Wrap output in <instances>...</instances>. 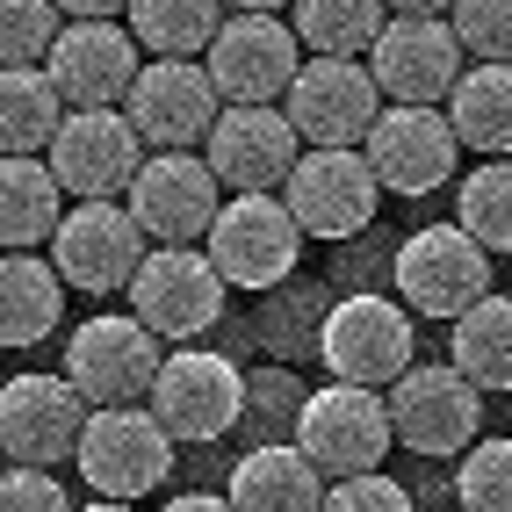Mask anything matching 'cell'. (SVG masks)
I'll return each instance as SVG.
<instances>
[{
    "mask_svg": "<svg viewBox=\"0 0 512 512\" xmlns=\"http://www.w3.org/2000/svg\"><path fill=\"white\" fill-rule=\"evenodd\" d=\"M210 267L224 275V289H275L296 275V253H303V231L289 217V202L275 188H238L217 202L210 231L195 238Z\"/></svg>",
    "mask_w": 512,
    "mask_h": 512,
    "instance_id": "1",
    "label": "cell"
},
{
    "mask_svg": "<svg viewBox=\"0 0 512 512\" xmlns=\"http://www.w3.org/2000/svg\"><path fill=\"white\" fill-rule=\"evenodd\" d=\"M73 469H80V484L94 498L138 505L145 491L166 484V469H174V433L152 419V404H94L87 426H80Z\"/></svg>",
    "mask_w": 512,
    "mask_h": 512,
    "instance_id": "2",
    "label": "cell"
},
{
    "mask_svg": "<svg viewBox=\"0 0 512 512\" xmlns=\"http://www.w3.org/2000/svg\"><path fill=\"white\" fill-rule=\"evenodd\" d=\"M152 419L174 433V448H202V440H224L238 419H246V375H238L231 354H210V347H174L152 375Z\"/></svg>",
    "mask_w": 512,
    "mask_h": 512,
    "instance_id": "3",
    "label": "cell"
},
{
    "mask_svg": "<svg viewBox=\"0 0 512 512\" xmlns=\"http://www.w3.org/2000/svg\"><path fill=\"white\" fill-rule=\"evenodd\" d=\"M361 159L375 166V181H383V195H404L419 202L433 188L455 181V159H462V138L448 109H433V101H383L361 138Z\"/></svg>",
    "mask_w": 512,
    "mask_h": 512,
    "instance_id": "4",
    "label": "cell"
},
{
    "mask_svg": "<svg viewBox=\"0 0 512 512\" xmlns=\"http://www.w3.org/2000/svg\"><path fill=\"white\" fill-rule=\"evenodd\" d=\"M145 253H152V238H145L138 217H130V202H116V195L73 202V210L58 217V231H51V267H58V282L80 289V296L130 289Z\"/></svg>",
    "mask_w": 512,
    "mask_h": 512,
    "instance_id": "5",
    "label": "cell"
},
{
    "mask_svg": "<svg viewBox=\"0 0 512 512\" xmlns=\"http://www.w3.org/2000/svg\"><path fill=\"white\" fill-rule=\"evenodd\" d=\"M289 202V217L303 238H354L375 224V202H383V181L361 159V145H311L296 152L289 181L275 188Z\"/></svg>",
    "mask_w": 512,
    "mask_h": 512,
    "instance_id": "6",
    "label": "cell"
},
{
    "mask_svg": "<svg viewBox=\"0 0 512 512\" xmlns=\"http://www.w3.org/2000/svg\"><path fill=\"white\" fill-rule=\"evenodd\" d=\"M123 296H130V318L181 347V339H202L224 318V296L231 289H224V275L210 267L202 246H152Z\"/></svg>",
    "mask_w": 512,
    "mask_h": 512,
    "instance_id": "7",
    "label": "cell"
},
{
    "mask_svg": "<svg viewBox=\"0 0 512 512\" xmlns=\"http://www.w3.org/2000/svg\"><path fill=\"white\" fill-rule=\"evenodd\" d=\"M296 448L311 455L325 476H354V469H383V455L397 448L390 433V404L383 390L368 383H332L303 397V419H296Z\"/></svg>",
    "mask_w": 512,
    "mask_h": 512,
    "instance_id": "8",
    "label": "cell"
},
{
    "mask_svg": "<svg viewBox=\"0 0 512 512\" xmlns=\"http://www.w3.org/2000/svg\"><path fill=\"white\" fill-rule=\"evenodd\" d=\"M44 166L58 174L65 195L80 202H101V195H123L130 174L145 166V138L138 123H130V109L116 101V109H65L51 145H44Z\"/></svg>",
    "mask_w": 512,
    "mask_h": 512,
    "instance_id": "9",
    "label": "cell"
},
{
    "mask_svg": "<svg viewBox=\"0 0 512 512\" xmlns=\"http://www.w3.org/2000/svg\"><path fill=\"white\" fill-rule=\"evenodd\" d=\"M390 404V433L412 455H462L476 433H484V390L448 361V368H404L397 383L383 390Z\"/></svg>",
    "mask_w": 512,
    "mask_h": 512,
    "instance_id": "10",
    "label": "cell"
},
{
    "mask_svg": "<svg viewBox=\"0 0 512 512\" xmlns=\"http://www.w3.org/2000/svg\"><path fill=\"white\" fill-rule=\"evenodd\" d=\"M123 109H130V123H138V138L152 152H202L224 94H217L202 58H152V65H138Z\"/></svg>",
    "mask_w": 512,
    "mask_h": 512,
    "instance_id": "11",
    "label": "cell"
},
{
    "mask_svg": "<svg viewBox=\"0 0 512 512\" xmlns=\"http://www.w3.org/2000/svg\"><path fill=\"white\" fill-rule=\"evenodd\" d=\"M159 361H166L159 332L123 311H101V318L73 325V339H65V383L87 404H145Z\"/></svg>",
    "mask_w": 512,
    "mask_h": 512,
    "instance_id": "12",
    "label": "cell"
},
{
    "mask_svg": "<svg viewBox=\"0 0 512 512\" xmlns=\"http://www.w3.org/2000/svg\"><path fill=\"white\" fill-rule=\"evenodd\" d=\"M282 109H289L303 145H361L375 109H383V87H375L368 58H325V51H311L296 65Z\"/></svg>",
    "mask_w": 512,
    "mask_h": 512,
    "instance_id": "13",
    "label": "cell"
},
{
    "mask_svg": "<svg viewBox=\"0 0 512 512\" xmlns=\"http://www.w3.org/2000/svg\"><path fill=\"white\" fill-rule=\"evenodd\" d=\"M397 296L419 318H462L476 296H491V253L462 224H426L397 246Z\"/></svg>",
    "mask_w": 512,
    "mask_h": 512,
    "instance_id": "14",
    "label": "cell"
},
{
    "mask_svg": "<svg viewBox=\"0 0 512 512\" xmlns=\"http://www.w3.org/2000/svg\"><path fill=\"white\" fill-rule=\"evenodd\" d=\"M123 202H130V217L145 224L152 246H195V238L210 231L217 202H224V181L210 174L202 152H145V166L130 174Z\"/></svg>",
    "mask_w": 512,
    "mask_h": 512,
    "instance_id": "15",
    "label": "cell"
},
{
    "mask_svg": "<svg viewBox=\"0 0 512 512\" xmlns=\"http://www.w3.org/2000/svg\"><path fill=\"white\" fill-rule=\"evenodd\" d=\"M318 354L339 383H368L390 390L404 368H412V311L390 296H347L332 303V318L318 325Z\"/></svg>",
    "mask_w": 512,
    "mask_h": 512,
    "instance_id": "16",
    "label": "cell"
},
{
    "mask_svg": "<svg viewBox=\"0 0 512 512\" xmlns=\"http://www.w3.org/2000/svg\"><path fill=\"white\" fill-rule=\"evenodd\" d=\"M303 138L282 101H224L210 138H202V159H210V174L224 181V195L238 188H282L289 166H296Z\"/></svg>",
    "mask_w": 512,
    "mask_h": 512,
    "instance_id": "17",
    "label": "cell"
},
{
    "mask_svg": "<svg viewBox=\"0 0 512 512\" xmlns=\"http://www.w3.org/2000/svg\"><path fill=\"white\" fill-rule=\"evenodd\" d=\"M87 412L94 404L65 383V375H8V383H0V455L29 462V469L73 462Z\"/></svg>",
    "mask_w": 512,
    "mask_h": 512,
    "instance_id": "18",
    "label": "cell"
},
{
    "mask_svg": "<svg viewBox=\"0 0 512 512\" xmlns=\"http://www.w3.org/2000/svg\"><path fill=\"white\" fill-rule=\"evenodd\" d=\"M368 73L383 87V101H448V87L462 80V44L448 15H390L383 37L368 44Z\"/></svg>",
    "mask_w": 512,
    "mask_h": 512,
    "instance_id": "19",
    "label": "cell"
},
{
    "mask_svg": "<svg viewBox=\"0 0 512 512\" xmlns=\"http://www.w3.org/2000/svg\"><path fill=\"white\" fill-rule=\"evenodd\" d=\"M44 73L65 109H116L138 80V37L123 22H58Z\"/></svg>",
    "mask_w": 512,
    "mask_h": 512,
    "instance_id": "20",
    "label": "cell"
},
{
    "mask_svg": "<svg viewBox=\"0 0 512 512\" xmlns=\"http://www.w3.org/2000/svg\"><path fill=\"white\" fill-rule=\"evenodd\" d=\"M224 101H282L296 80V29L282 15H224V29L202 51Z\"/></svg>",
    "mask_w": 512,
    "mask_h": 512,
    "instance_id": "21",
    "label": "cell"
},
{
    "mask_svg": "<svg viewBox=\"0 0 512 512\" xmlns=\"http://www.w3.org/2000/svg\"><path fill=\"white\" fill-rule=\"evenodd\" d=\"M224 498H231V512H318L325 469L303 455L296 440H267V448L238 455Z\"/></svg>",
    "mask_w": 512,
    "mask_h": 512,
    "instance_id": "22",
    "label": "cell"
},
{
    "mask_svg": "<svg viewBox=\"0 0 512 512\" xmlns=\"http://www.w3.org/2000/svg\"><path fill=\"white\" fill-rule=\"evenodd\" d=\"M65 217V188L44 166V152H0V253L51 246Z\"/></svg>",
    "mask_w": 512,
    "mask_h": 512,
    "instance_id": "23",
    "label": "cell"
},
{
    "mask_svg": "<svg viewBox=\"0 0 512 512\" xmlns=\"http://www.w3.org/2000/svg\"><path fill=\"white\" fill-rule=\"evenodd\" d=\"M65 318V282L37 253H0V347H44Z\"/></svg>",
    "mask_w": 512,
    "mask_h": 512,
    "instance_id": "24",
    "label": "cell"
},
{
    "mask_svg": "<svg viewBox=\"0 0 512 512\" xmlns=\"http://www.w3.org/2000/svg\"><path fill=\"white\" fill-rule=\"evenodd\" d=\"M448 123H455V138L469 152H484V159H505L512 152V65L498 58H476L462 65V80L448 87Z\"/></svg>",
    "mask_w": 512,
    "mask_h": 512,
    "instance_id": "25",
    "label": "cell"
},
{
    "mask_svg": "<svg viewBox=\"0 0 512 512\" xmlns=\"http://www.w3.org/2000/svg\"><path fill=\"white\" fill-rule=\"evenodd\" d=\"M448 361L476 390H512V296H476L462 318H448Z\"/></svg>",
    "mask_w": 512,
    "mask_h": 512,
    "instance_id": "26",
    "label": "cell"
},
{
    "mask_svg": "<svg viewBox=\"0 0 512 512\" xmlns=\"http://www.w3.org/2000/svg\"><path fill=\"white\" fill-rule=\"evenodd\" d=\"M296 8V44L325 58H368V44L383 37L390 0H289Z\"/></svg>",
    "mask_w": 512,
    "mask_h": 512,
    "instance_id": "27",
    "label": "cell"
},
{
    "mask_svg": "<svg viewBox=\"0 0 512 512\" xmlns=\"http://www.w3.org/2000/svg\"><path fill=\"white\" fill-rule=\"evenodd\" d=\"M65 101L44 65H0V152H44Z\"/></svg>",
    "mask_w": 512,
    "mask_h": 512,
    "instance_id": "28",
    "label": "cell"
},
{
    "mask_svg": "<svg viewBox=\"0 0 512 512\" xmlns=\"http://www.w3.org/2000/svg\"><path fill=\"white\" fill-rule=\"evenodd\" d=\"M123 15H130L123 29H130L145 51H159V58H195V51H210V37L224 29V0H130Z\"/></svg>",
    "mask_w": 512,
    "mask_h": 512,
    "instance_id": "29",
    "label": "cell"
},
{
    "mask_svg": "<svg viewBox=\"0 0 512 512\" xmlns=\"http://www.w3.org/2000/svg\"><path fill=\"white\" fill-rule=\"evenodd\" d=\"M455 224H462L484 253H512V152H505V159H484V166L455 188Z\"/></svg>",
    "mask_w": 512,
    "mask_h": 512,
    "instance_id": "30",
    "label": "cell"
},
{
    "mask_svg": "<svg viewBox=\"0 0 512 512\" xmlns=\"http://www.w3.org/2000/svg\"><path fill=\"white\" fill-rule=\"evenodd\" d=\"M455 491H462V512H512V440H469Z\"/></svg>",
    "mask_w": 512,
    "mask_h": 512,
    "instance_id": "31",
    "label": "cell"
},
{
    "mask_svg": "<svg viewBox=\"0 0 512 512\" xmlns=\"http://www.w3.org/2000/svg\"><path fill=\"white\" fill-rule=\"evenodd\" d=\"M448 29H455L462 58L512 65V0H448Z\"/></svg>",
    "mask_w": 512,
    "mask_h": 512,
    "instance_id": "32",
    "label": "cell"
},
{
    "mask_svg": "<svg viewBox=\"0 0 512 512\" xmlns=\"http://www.w3.org/2000/svg\"><path fill=\"white\" fill-rule=\"evenodd\" d=\"M58 37V0H0V65H44Z\"/></svg>",
    "mask_w": 512,
    "mask_h": 512,
    "instance_id": "33",
    "label": "cell"
},
{
    "mask_svg": "<svg viewBox=\"0 0 512 512\" xmlns=\"http://www.w3.org/2000/svg\"><path fill=\"white\" fill-rule=\"evenodd\" d=\"M318 512H412V491L383 469H354V476H325Z\"/></svg>",
    "mask_w": 512,
    "mask_h": 512,
    "instance_id": "34",
    "label": "cell"
},
{
    "mask_svg": "<svg viewBox=\"0 0 512 512\" xmlns=\"http://www.w3.org/2000/svg\"><path fill=\"white\" fill-rule=\"evenodd\" d=\"M0 512H73V505H65V484L51 469L0 462Z\"/></svg>",
    "mask_w": 512,
    "mask_h": 512,
    "instance_id": "35",
    "label": "cell"
},
{
    "mask_svg": "<svg viewBox=\"0 0 512 512\" xmlns=\"http://www.w3.org/2000/svg\"><path fill=\"white\" fill-rule=\"evenodd\" d=\"M123 8H130V0H58L65 22H116Z\"/></svg>",
    "mask_w": 512,
    "mask_h": 512,
    "instance_id": "36",
    "label": "cell"
},
{
    "mask_svg": "<svg viewBox=\"0 0 512 512\" xmlns=\"http://www.w3.org/2000/svg\"><path fill=\"white\" fill-rule=\"evenodd\" d=\"M166 512H231V498H210V491H181Z\"/></svg>",
    "mask_w": 512,
    "mask_h": 512,
    "instance_id": "37",
    "label": "cell"
},
{
    "mask_svg": "<svg viewBox=\"0 0 512 512\" xmlns=\"http://www.w3.org/2000/svg\"><path fill=\"white\" fill-rule=\"evenodd\" d=\"M390 15H448V0H390Z\"/></svg>",
    "mask_w": 512,
    "mask_h": 512,
    "instance_id": "38",
    "label": "cell"
},
{
    "mask_svg": "<svg viewBox=\"0 0 512 512\" xmlns=\"http://www.w3.org/2000/svg\"><path fill=\"white\" fill-rule=\"evenodd\" d=\"M224 8H238V15H275V8H289V0H224Z\"/></svg>",
    "mask_w": 512,
    "mask_h": 512,
    "instance_id": "39",
    "label": "cell"
},
{
    "mask_svg": "<svg viewBox=\"0 0 512 512\" xmlns=\"http://www.w3.org/2000/svg\"><path fill=\"white\" fill-rule=\"evenodd\" d=\"M73 512H138V505H123V498H94V505H73Z\"/></svg>",
    "mask_w": 512,
    "mask_h": 512,
    "instance_id": "40",
    "label": "cell"
},
{
    "mask_svg": "<svg viewBox=\"0 0 512 512\" xmlns=\"http://www.w3.org/2000/svg\"><path fill=\"white\" fill-rule=\"evenodd\" d=\"M448 512H462V505H448Z\"/></svg>",
    "mask_w": 512,
    "mask_h": 512,
    "instance_id": "41",
    "label": "cell"
},
{
    "mask_svg": "<svg viewBox=\"0 0 512 512\" xmlns=\"http://www.w3.org/2000/svg\"><path fill=\"white\" fill-rule=\"evenodd\" d=\"M0 462H8V455H0Z\"/></svg>",
    "mask_w": 512,
    "mask_h": 512,
    "instance_id": "42",
    "label": "cell"
}]
</instances>
